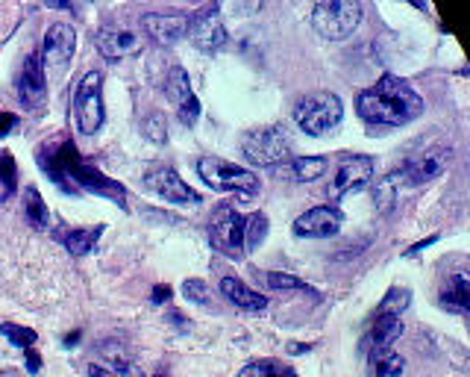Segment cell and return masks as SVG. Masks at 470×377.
I'll list each match as a JSON object with an SVG mask.
<instances>
[{
  "instance_id": "cell-1",
  "label": "cell",
  "mask_w": 470,
  "mask_h": 377,
  "mask_svg": "<svg viewBox=\"0 0 470 377\" xmlns=\"http://www.w3.org/2000/svg\"><path fill=\"white\" fill-rule=\"evenodd\" d=\"M359 115L376 127H402L423 115V97L402 77L385 74L376 86L365 88L356 101Z\"/></svg>"
},
{
  "instance_id": "cell-2",
  "label": "cell",
  "mask_w": 470,
  "mask_h": 377,
  "mask_svg": "<svg viewBox=\"0 0 470 377\" xmlns=\"http://www.w3.org/2000/svg\"><path fill=\"white\" fill-rule=\"evenodd\" d=\"M39 162H41V171L48 174L62 192H77L74 186H80L100 198H109V201H115L118 207H127V188L115 180H109L106 174H100L95 165H88L80 153H77L71 142H65L59 151L48 153V160L39 157Z\"/></svg>"
},
{
  "instance_id": "cell-3",
  "label": "cell",
  "mask_w": 470,
  "mask_h": 377,
  "mask_svg": "<svg viewBox=\"0 0 470 377\" xmlns=\"http://www.w3.org/2000/svg\"><path fill=\"white\" fill-rule=\"evenodd\" d=\"M344 118V104L339 95L332 92H315L306 95L303 101L294 106V124L306 133V136H327Z\"/></svg>"
},
{
  "instance_id": "cell-4",
  "label": "cell",
  "mask_w": 470,
  "mask_h": 377,
  "mask_svg": "<svg viewBox=\"0 0 470 377\" xmlns=\"http://www.w3.org/2000/svg\"><path fill=\"white\" fill-rule=\"evenodd\" d=\"M312 24L323 39L341 41L353 36L356 27L362 24V4H356V0H321L312 9Z\"/></svg>"
},
{
  "instance_id": "cell-5",
  "label": "cell",
  "mask_w": 470,
  "mask_h": 377,
  "mask_svg": "<svg viewBox=\"0 0 470 377\" xmlns=\"http://www.w3.org/2000/svg\"><path fill=\"white\" fill-rule=\"evenodd\" d=\"M197 174L203 177V183L215 188V192H239L241 198H253L259 192V177L221 157H203L197 162Z\"/></svg>"
},
{
  "instance_id": "cell-6",
  "label": "cell",
  "mask_w": 470,
  "mask_h": 377,
  "mask_svg": "<svg viewBox=\"0 0 470 377\" xmlns=\"http://www.w3.org/2000/svg\"><path fill=\"white\" fill-rule=\"evenodd\" d=\"M74 118L83 136H95L104 127L106 106H104V74L86 71L74 92Z\"/></svg>"
},
{
  "instance_id": "cell-7",
  "label": "cell",
  "mask_w": 470,
  "mask_h": 377,
  "mask_svg": "<svg viewBox=\"0 0 470 377\" xmlns=\"http://www.w3.org/2000/svg\"><path fill=\"white\" fill-rule=\"evenodd\" d=\"M244 157L253 165H279L291 157V136L285 127L279 124H265L250 130L241 142Z\"/></svg>"
},
{
  "instance_id": "cell-8",
  "label": "cell",
  "mask_w": 470,
  "mask_h": 377,
  "mask_svg": "<svg viewBox=\"0 0 470 377\" xmlns=\"http://www.w3.org/2000/svg\"><path fill=\"white\" fill-rule=\"evenodd\" d=\"M209 245L230 260H244V216L235 207L223 204L215 209L209 225Z\"/></svg>"
},
{
  "instance_id": "cell-9",
  "label": "cell",
  "mask_w": 470,
  "mask_h": 377,
  "mask_svg": "<svg viewBox=\"0 0 470 377\" xmlns=\"http://www.w3.org/2000/svg\"><path fill=\"white\" fill-rule=\"evenodd\" d=\"M74 48H77V32L68 21H53V24L44 30V39H41V48H39V57L44 71H56L62 74L68 69V62L74 57Z\"/></svg>"
},
{
  "instance_id": "cell-10",
  "label": "cell",
  "mask_w": 470,
  "mask_h": 377,
  "mask_svg": "<svg viewBox=\"0 0 470 377\" xmlns=\"http://www.w3.org/2000/svg\"><path fill=\"white\" fill-rule=\"evenodd\" d=\"M185 36H192V41L206 53L221 51L230 39L227 27H223V21H221V6L206 4V6H200L194 15H188V32Z\"/></svg>"
},
{
  "instance_id": "cell-11",
  "label": "cell",
  "mask_w": 470,
  "mask_h": 377,
  "mask_svg": "<svg viewBox=\"0 0 470 377\" xmlns=\"http://www.w3.org/2000/svg\"><path fill=\"white\" fill-rule=\"evenodd\" d=\"M374 180V160L371 157H347L332 174V183L327 188L330 201H344L350 192H359Z\"/></svg>"
},
{
  "instance_id": "cell-12",
  "label": "cell",
  "mask_w": 470,
  "mask_h": 377,
  "mask_svg": "<svg viewBox=\"0 0 470 377\" xmlns=\"http://www.w3.org/2000/svg\"><path fill=\"white\" fill-rule=\"evenodd\" d=\"M144 186H148L150 192H156L159 198H165V201H171V204H192V207L200 204V195L174 169H167V165L144 174Z\"/></svg>"
},
{
  "instance_id": "cell-13",
  "label": "cell",
  "mask_w": 470,
  "mask_h": 377,
  "mask_svg": "<svg viewBox=\"0 0 470 377\" xmlns=\"http://www.w3.org/2000/svg\"><path fill=\"white\" fill-rule=\"evenodd\" d=\"M18 97L27 109H39L48 101V71H44L39 51H32L21 65L18 74Z\"/></svg>"
},
{
  "instance_id": "cell-14",
  "label": "cell",
  "mask_w": 470,
  "mask_h": 377,
  "mask_svg": "<svg viewBox=\"0 0 470 377\" xmlns=\"http://www.w3.org/2000/svg\"><path fill=\"white\" fill-rule=\"evenodd\" d=\"M341 209L339 207H315V209H306L303 216L294 218V236L300 239H327V236H335V233L341 230Z\"/></svg>"
},
{
  "instance_id": "cell-15",
  "label": "cell",
  "mask_w": 470,
  "mask_h": 377,
  "mask_svg": "<svg viewBox=\"0 0 470 377\" xmlns=\"http://www.w3.org/2000/svg\"><path fill=\"white\" fill-rule=\"evenodd\" d=\"M165 92H167V97H171V104L176 106V113H180L183 124H188V127L197 124V118H200V101H197L192 83H188L185 69H180V65H174V69L167 71Z\"/></svg>"
},
{
  "instance_id": "cell-16",
  "label": "cell",
  "mask_w": 470,
  "mask_h": 377,
  "mask_svg": "<svg viewBox=\"0 0 470 377\" xmlns=\"http://www.w3.org/2000/svg\"><path fill=\"white\" fill-rule=\"evenodd\" d=\"M95 44L104 60L121 62L141 51V36L136 30H127V27H100L95 32Z\"/></svg>"
},
{
  "instance_id": "cell-17",
  "label": "cell",
  "mask_w": 470,
  "mask_h": 377,
  "mask_svg": "<svg viewBox=\"0 0 470 377\" xmlns=\"http://www.w3.org/2000/svg\"><path fill=\"white\" fill-rule=\"evenodd\" d=\"M447 162H450V148H429V151H423L420 157H415L406 165V169L400 171V180L406 186L429 183L438 174L447 171Z\"/></svg>"
},
{
  "instance_id": "cell-18",
  "label": "cell",
  "mask_w": 470,
  "mask_h": 377,
  "mask_svg": "<svg viewBox=\"0 0 470 377\" xmlns=\"http://www.w3.org/2000/svg\"><path fill=\"white\" fill-rule=\"evenodd\" d=\"M144 32L156 41V44H165L171 48L180 39H185L188 32V15L185 13H148L141 18Z\"/></svg>"
},
{
  "instance_id": "cell-19",
  "label": "cell",
  "mask_w": 470,
  "mask_h": 377,
  "mask_svg": "<svg viewBox=\"0 0 470 377\" xmlns=\"http://www.w3.org/2000/svg\"><path fill=\"white\" fill-rule=\"evenodd\" d=\"M221 292H223V298H227L230 304L244 309V313H262V309L267 307V298L262 292L250 290V286L244 280H239V277H223Z\"/></svg>"
},
{
  "instance_id": "cell-20",
  "label": "cell",
  "mask_w": 470,
  "mask_h": 377,
  "mask_svg": "<svg viewBox=\"0 0 470 377\" xmlns=\"http://www.w3.org/2000/svg\"><path fill=\"white\" fill-rule=\"evenodd\" d=\"M438 304L447 313H465L470 307V280L465 271H458L453 277H447L441 283V292H438Z\"/></svg>"
},
{
  "instance_id": "cell-21",
  "label": "cell",
  "mask_w": 470,
  "mask_h": 377,
  "mask_svg": "<svg viewBox=\"0 0 470 377\" xmlns=\"http://www.w3.org/2000/svg\"><path fill=\"white\" fill-rule=\"evenodd\" d=\"M88 377H148L132 360L121 354H100L97 360L88 363Z\"/></svg>"
},
{
  "instance_id": "cell-22",
  "label": "cell",
  "mask_w": 470,
  "mask_h": 377,
  "mask_svg": "<svg viewBox=\"0 0 470 377\" xmlns=\"http://www.w3.org/2000/svg\"><path fill=\"white\" fill-rule=\"evenodd\" d=\"M367 369H371V377H402L406 360H402L394 348H371V354H367Z\"/></svg>"
},
{
  "instance_id": "cell-23",
  "label": "cell",
  "mask_w": 470,
  "mask_h": 377,
  "mask_svg": "<svg viewBox=\"0 0 470 377\" xmlns=\"http://www.w3.org/2000/svg\"><path fill=\"white\" fill-rule=\"evenodd\" d=\"M402 336V318L400 316H376L371 327V348H394V342Z\"/></svg>"
},
{
  "instance_id": "cell-24",
  "label": "cell",
  "mask_w": 470,
  "mask_h": 377,
  "mask_svg": "<svg viewBox=\"0 0 470 377\" xmlns=\"http://www.w3.org/2000/svg\"><path fill=\"white\" fill-rule=\"evenodd\" d=\"M100 233H104V227H95V230H88V227H74V230H68V233H62V245L68 248L71 257H86V253L95 251Z\"/></svg>"
},
{
  "instance_id": "cell-25",
  "label": "cell",
  "mask_w": 470,
  "mask_h": 377,
  "mask_svg": "<svg viewBox=\"0 0 470 377\" xmlns=\"http://www.w3.org/2000/svg\"><path fill=\"white\" fill-rule=\"evenodd\" d=\"M267 230H271V221L265 213H253L250 218H244V257L265 245Z\"/></svg>"
},
{
  "instance_id": "cell-26",
  "label": "cell",
  "mask_w": 470,
  "mask_h": 377,
  "mask_svg": "<svg viewBox=\"0 0 470 377\" xmlns=\"http://www.w3.org/2000/svg\"><path fill=\"white\" fill-rule=\"evenodd\" d=\"M24 216L36 230H44L48 227V221H50V209H48V204H44V198H41V192L36 186L24 188Z\"/></svg>"
},
{
  "instance_id": "cell-27",
  "label": "cell",
  "mask_w": 470,
  "mask_h": 377,
  "mask_svg": "<svg viewBox=\"0 0 470 377\" xmlns=\"http://www.w3.org/2000/svg\"><path fill=\"white\" fill-rule=\"evenodd\" d=\"M327 169H330L327 157H297V160H291V174H294V180H300V183L318 180V177L327 174Z\"/></svg>"
},
{
  "instance_id": "cell-28",
  "label": "cell",
  "mask_w": 470,
  "mask_h": 377,
  "mask_svg": "<svg viewBox=\"0 0 470 377\" xmlns=\"http://www.w3.org/2000/svg\"><path fill=\"white\" fill-rule=\"evenodd\" d=\"M18 188V165L9 151H0V201H9Z\"/></svg>"
},
{
  "instance_id": "cell-29",
  "label": "cell",
  "mask_w": 470,
  "mask_h": 377,
  "mask_svg": "<svg viewBox=\"0 0 470 377\" xmlns=\"http://www.w3.org/2000/svg\"><path fill=\"white\" fill-rule=\"evenodd\" d=\"M411 304V292L406 286H391L388 295L383 298V304H379V316H400L402 309H409Z\"/></svg>"
},
{
  "instance_id": "cell-30",
  "label": "cell",
  "mask_w": 470,
  "mask_h": 377,
  "mask_svg": "<svg viewBox=\"0 0 470 377\" xmlns=\"http://www.w3.org/2000/svg\"><path fill=\"white\" fill-rule=\"evenodd\" d=\"M0 334H4L9 342H13L15 348H24V351L36 345V339H39L36 330L21 327V325H13V321H4V325H0Z\"/></svg>"
},
{
  "instance_id": "cell-31",
  "label": "cell",
  "mask_w": 470,
  "mask_h": 377,
  "mask_svg": "<svg viewBox=\"0 0 470 377\" xmlns=\"http://www.w3.org/2000/svg\"><path fill=\"white\" fill-rule=\"evenodd\" d=\"M241 377H297V374L276 360H259V363L248 365V369L241 372Z\"/></svg>"
},
{
  "instance_id": "cell-32",
  "label": "cell",
  "mask_w": 470,
  "mask_h": 377,
  "mask_svg": "<svg viewBox=\"0 0 470 377\" xmlns=\"http://www.w3.org/2000/svg\"><path fill=\"white\" fill-rule=\"evenodd\" d=\"M262 280L276 292H291V290H306V283L294 274H283V271H262Z\"/></svg>"
},
{
  "instance_id": "cell-33",
  "label": "cell",
  "mask_w": 470,
  "mask_h": 377,
  "mask_svg": "<svg viewBox=\"0 0 470 377\" xmlns=\"http://www.w3.org/2000/svg\"><path fill=\"white\" fill-rule=\"evenodd\" d=\"M141 133L153 142V145H165V142H167V124H165V115H162V113H150L148 118H144Z\"/></svg>"
},
{
  "instance_id": "cell-34",
  "label": "cell",
  "mask_w": 470,
  "mask_h": 377,
  "mask_svg": "<svg viewBox=\"0 0 470 377\" xmlns=\"http://www.w3.org/2000/svg\"><path fill=\"white\" fill-rule=\"evenodd\" d=\"M183 295H185L192 304H197V307H209V304H212V290H209V283L197 280V277H192V280L183 283Z\"/></svg>"
},
{
  "instance_id": "cell-35",
  "label": "cell",
  "mask_w": 470,
  "mask_h": 377,
  "mask_svg": "<svg viewBox=\"0 0 470 377\" xmlns=\"http://www.w3.org/2000/svg\"><path fill=\"white\" fill-rule=\"evenodd\" d=\"M394 195H397V188H391V174H388L385 180L376 186V201H379V207L391 209V204H394Z\"/></svg>"
},
{
  "instance_id": "cell-36",
  "label": "cell",
  "mask_w": 470,
  "mask_h": 377,
  "mask_svg": "<svg viewBox=\"0 0 470 377\" xmlns=\"http://www.w3.org/2000/svg\"><path fill=\"white\" fill-rule=\"evenodd\" d=\"M18 127H21V118L15 113H0V139L13 136Z\"/></svg>"
},
{
  "instance_id": "cell-37",
  "label": "cell",
  "mask_w": 470,
  "mask_h": 377,
  "mask_svg": "<svg viewBox=\"0 0 470 377\" xmlns=\"http://www.w3.org/2000/svg\"><path fill=\"white\" fill-rule=\"evenodd\" d=\"M150 301H153V304H165V301H171V286L159 283V286H156V290H153Z\"/></svg>"
},
{
  "instance_id": "cell-38",
  "label": "cell",
  "mask_w": 470,
  "mask_h": 377,
  "mask_svg": "<svg viewBox=\"0 0 470 377\" xmlns=\"http://www.w3.org/2000/svg\"><path fill=\"white\" fill-rule=\"evenodd\" d=\"M24 354H27V372H30V374H39V369H41V357H39V351L27 348Z\"/></svg>"
},
{
  "instance_id": "cell-39",
  "label": "cell",
  "mask_w": 470,
  "mask_h": 377,
  "mask_svg": "<svg viewBox=\"0 0 470 377\" xmlns=\"http://www.w3.org/2000/svg\"><path fill=\"white\" fill-rule=\"evenodd\" d=\"M435 242H438V236H429V239H423V242H418V245H411L406 253H409V257H411V253H418V251H423V248H427V245H435Z\"/></svg>"
},
{
  "instance_id": "cell-40",
  "label": "cell",
  "mask_w": 470,
  "mask_h": 377,
  "mask_svg": "<svg viewBox=\"0 0 470 377\" xmlns=\"http://www.w3.org/2000/svg\"><path fill=\"white\" fill-rule=\"evenodd\" d=\"M312 348H315V345H303V342H291V345H288L291 354H306V351H312Z\"/></svg>"
},
{
  "instance_id": "cell-41",
  "label": "cell",
  "mask_w": 470,
  "mask_h": 377,
  "mask_svg": "<svg viewBox=\"0 0 470 377\" xmlns=\"http://www.w3.org/2000/svg\"><path fill=\"white\" fill-rule=\"evenodd\" d=\"M62 342H65V348H71V345H77V342H80V334H71V336H65Z\"/></svg>"
},
{
  "instance_id": "cell-42",
  "label": "cell",
  "mask_w": 470,
  "mask_h": 377,
  "mask_svg": "<svg viewBox=\"0 0 470 377\" xmlns=\"http://www.w3.org/2000/svg\"><path fill=\"white\" fill-rule=\"evenodd\" d=\"M153 377H167V374H165V372H159V374H153Z\"/></svg>"
},
{
  "instance_id": "cell-43",
  "label": "cell",
  "mask_w": 470,
  "mask_h": 377,
  "mask_svg": "<svg viewBox=\"0 0 470 377\" xmlns=\"http://www.w3.org/2000/svg\"><path fill=\"white\" fill-rule=\"evenodd\" d=\"M0 377H6V374H0Z\"/></svg>"
}]
</instances>
